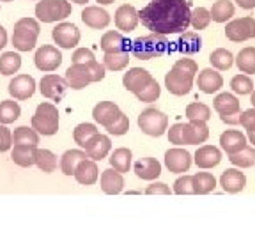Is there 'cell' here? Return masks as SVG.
I'll list each match as a JSON object with an SVG mask.
<instances>
[{
  "label": "cell",
  "instance_id": "56",
  "mask_svg": "<svg viewBox=\"0 0 255 239\" xmlns=\"http://www.w3.org/2000/svg\"><path fill=\"white\" fill-rule=\"evenodd\" d=\"M239 116H241V112H239V114H227V116H220V119H222L225 124H229V126H236V124H239Z\"/></svg>",
  "mask_w": 255,
  "mask_h": 239
},
{
  "label": "cell",
  "instance_id": "61",
  "mask_svg": "<svg viewBox=\"0 0 255 239\" xmlns=\"http://www.w3.org/2000/svg\"><path fill=\"white\" fill-rule=\"evenodd\" d=\"M71 2H75V4H80V5H84V4H87L89 0H71Z\"/></svg>",
  "mask_w": 255,
  "mask_h": 239
},
{
  "label": "cell",
  "instance_id": "26",
  "mask_svg": "<svg viewBox=\"0 0 255 239\" xmlns=\"http://www.w3.org/2000/svg\"><path fill=\"white\" fill-rule=\"evenodd\" d=\"M135 174L143 181L158 179L161 175V163L156 158H142L135 163Z\"/></svg>",
  "mask_w": 255,
  "mask_h": 239
},
{
  "label": "cell",
  "instance_id": "20",
  "mask_svg": "<svg viewBox=\"0 0 255 239\" xmlns=\"http://www.w3.org/2000/svg\"><path fill=\"white\" fill-rule=\"evenodd\" d=\"M114 20H116V27L119 28V30L131 32L136 28L140 18H138V11H136L133 5L124 4L116 11V18H114Z\"/></svg>",
  "mask_w": 255,
  "mask_h": 239
},
{
  "label": "cell",
  "instance_id": "44",
  "mask_svg": "<svg viewBox=\"0 0 255 239\" xmlns=\"http://www.w3.org/2000/svg\"><path fill=\"white\" fill-rule=\"evenodd\" d=\"M186 117L190 120H204V122H207L211 119V108L204 103H199V101L190 103L186 107Z\"/></svg>",
  "mask_w": 255,
  "mask_h": 239
},
{
  "label": "cell",
  "instance_id": "17",
  "mask_svg": "<svg viewBox=\"0 0 255 239\" xmlns=\"http://www.w3.org/2000/svg\"><path fill=\"white\" fill-rule=\"evenodd\" d=\"M100 44L105 53L131 52V41H128L126 37L117 30H110V32H107V34H103Z\"/></svg>",
  "mask_w": 255,
  "mask_h": 239
},
{
  "label": "cell",
  "instance_id": "6",
  "mask_svg": "<svg viewBox=\"0 0 255 239\" xmlns=\"http://www.w3.org/2000/svg\"><path fill=\"white\" fill-rule=\"evenodd\" d=\"M32 127L39 135L52 136L59 131V110L53 103H41L32 116Z\"/></svg>",
  "mask_w": 255,
  "mask_h": 239
},
{
  "label": "cell",
  "instance_id": "62",
  "mask_svg": "<svg viewBox=\"0 0 255 239\" xmlns=\"http://www.w3.org/2000/svg\"><path fill=\"white\" fill-rule=\"evenodd\" d=\"M250 94H252L250 101H252V105H254V108H255V91H252V92H250Z\"/></svg>",
  "mask_w": 255,
  "mask_h": 239
},
{
  "label": "cell",
  "instance_id": "1",
  "mask_svg": "<svg viewBox=\"0 0 255 239\" xmlns=\"http://www.w3.org/2000/svg\"><path fill=\"white\" fill-rule=\"evenodd\" d=\"M190 0H151L138 12V18L154 34H183L190 27Z\"/></svg>",
  "mask_w": 255,
  "mask_h": 239
},
{
  "label": "cell",
  "instance_id": "50",
  "mask_svg": "<svg viewBox=\"0 0 255 239\" xmlns=\"http://www.w3.org/2000/svg\"><path fill=\"white\" fill-rule=\"evenodd\" d=\"M174 193L177 195H191L193 193V175H183L174 183Z\"/></svg>",
  "mask_w": 255,
  "mask_h": 239
},
{
  "label": "cell",
  "instance_id": "38",
  "mask_svg": "<svg viewBox=\"0 0 255 239\" xmlns=\"http://www.w3.org/2000/svg\"><path fill=\"white\" fill-rule=\"evenodd\" d=\"M12 143H20V145H37L39 143V133L34 127L21 126L14 129L12 133Z\"/></svg>",
  "mask_w": 255,
  "mask_h": 239
},
{
  "label": "cell",
  "instance_id": "51",
  "mask_svg": "<svg viewBox=\"0 0 255 239\" xmlns=\"http://www.w3.org/2000/svg\"><path fill=\"white\" fill-rule=\"evenodd\" d=\"M71 60H73V64H85V62L96 60V57H94V53H92V50H89V48H76Z\"/></svg>",
  "mask_w": 255,
  "mask_h": 239
},
{
  "label": "cell",
  "instance_id": "28",
  "mask_svg": "<svg viewBox=\"0 0 255 239\" xmlns=\"http://www.w3.org/2000/svg\"><path fill=\"white\" fill-rule=\"evenodd\" d=\"M220 145L227 154H232V152L241 151L247 145V136L241 131H236V129H227L220 136Z\"/></svg>",
  "mask_w": 255,
  "mask_h": 239
},
{
  "label": "cell",
  "instance_id": "15",
  "mask_svg": "<svg viewBox=\"0 0 255 239\" xmlns=\"http://www.w3.org/2000/svg\"><path fill=\"white\" fill-rule=\"evenodd\" d=\"M207 138H209V127L204 120H190V124H183V143L199 145Z\"/></svg>",
  "mask_w": 255,
  "mask_h": 239
},
{
  "label": "cell",
  "instance_id": "53",
  "mask_svg": "<svg viewBox=\"0 0 255 239\" xmlns=\"http://www.w3.org/2000/svg\"><path fill=\"white\" fill-rule=\"evenodd\" d=\"M11 145H12V133L5 127V124H2L0 126V152L9 151Z\"/></svg>",
  "mask_w": 255,
  "mask_h": 239
},
{
  "label": "cell",
  "instance_id": "48",
  "mask_svg": "<svg viewBox=\"0 0 255 239\" xmlns=\"http://www.w3.org/2000/svg\"><path fill=\"white\" fill-rule=\"evenodd\" d=\"M231 87L236 94H250L254 91V84H252V80L248 75H236L231 82Z\"/></svg>",
  "mask_w": 255,
  "mask_h": 239
},
{
  "label": "cell",
  "instance_id": "37",
  "mask_svg": "<svg viewBox=\"0 0 255 239\" xmlns=\"http://www.w3.org/2000/svg\"><path fill=\"white\" fill-rule=\"evenodd\" d=\"M21 114V108L18 101L14 100H5L0 103V124H11L14 122Z\"/></svg>",
  "mask_w": 255,
  "mask_h": 239
},
{
  "label": "cell",
  "instance_id": "7",
  "mask_svg": "<svg viewBox=\"0 0 255 239\" xmlns=\"http://www.w3.org/2000/svg\"><path fill=\"white\" fill-rule=\"evenodd\" d=\"M138 127L149 136H161L168 129V117L158 108H147L138 116Z\"/></svg>",
  "mask_w": 255,
  "mask_h": 239
},
{
  "label": "cell",
  "instance_id": "4",
  "mask_svg": "<svg viewBox=\"0 0 255 239\" xmlns=\"http://www.w3.org/2000/svg\"><path fill=\"white\" fill-rule=\"evenodd\" d=\"M170 48L167 36L163 34H154L152 32L151 36H143L136 37L135 41H131V53L135 59L140 60H151L158 59V57L165 55Z\"/></svg>",
  "mask_w": 255,
  "mask_h": 239
},
{
  "label": "cell",
  "instance_id": "33",
  "mask_svg": "<svg viewBox=\"0 0 255 239\" xmlns=\"http://www.w3.org/2000/svg\"><path fill=\"white\" fill-rule=\"evenodd\" d=\"M215 188H216V179L213 174H209V172H197L193 175V193L195 195L211 193Z\"/></svg>",
  "mask_w": 255,
  "mask_h": 239
},
{
  "label": "cell",
  "instance_id": "46",
  "mask_svg": "<svg viewBox=\"0 0 255 239\" xmlns=\"http://www.w3.org/2000/svg\"><path fill=\"white\" fill-rule=\"evenodd\" d=\"M159 94H161V87H159V84L156 82L154 78L149 82L145 87H142L138 92H136V98H138L140 101H143V103H152V101H156L159 98Z\"/></svg>",
  "mask_w": 255,
  "mask_h": 239
},
{
  "label": "cell",
  "instance_id": "35",
  "mask_svg": "<svg viewBox=\"0 0 255 239\" xmlns=\"http://www.w3.org/2000/svg\"><path fill=\"white\" fill-rule=\"evenodd\" d=\"M209 14H211V20L216 21V23H225L234 16V5L229 0H218V2L213 4Z\"/></svg>",
  "mask_w": 255,
  "mask_h": 239
},
{
  "label": "cell",
  "instance_id": "32",
  "mask_svg": "<svg viewBox=\"0 0 255 239\" xmlns=\"http://www.w3.org/2000/svg\"><path fill=\"white\" fill-rule=\"evenodd\" d=\"M131 158H133V152L129 151V149L119 147V149H116V151L112 152L110 165H112V168H114V170L124 174V172H129V168H131Z\"/></svg>",
  "mask_w": 255,
  "mask_h": 239
},
{
  "label": "cell",
  "instance_id": "9",
  "mask_svg": "<svg viewBox=\"0 0 255 239\" xmlns=\"http://www.w3.org/2000/svg\"><path fill=\"white\" fill-rule=\"evenodd\" d=\"M225 36H227V39L234 41V43L254 39L255 37V20L250 18V16L232 20L231 23H227V27H225Z\"/></svg>",
  "mask_w": 255,
  "mask_h": 239
},
{
  "label": "cell",
  "instance_id": "31",
  "mask_svg": "<svg viewBox=\"0 0 255 239\" xmlns=\"http://www.w3.org/2000/svg\"><path fill=\"white\" fill-rule=\"evenodd\" d=\"M215 110L220 116H227V114H239V100L234 94L222 92L215 98Z\"/></svg>",
  "mask_w": 255,
  "mask_h": 239
},
{
  "label": "cell",
  "instance_id": "10",
  "mask_svg": "<svg viewBox=\"0 0 255 239\" xmlns=\"http://www.w3.org/2000/svg\"><path fill=\"white\" fill-rule=\"evenodd\" d=\"M39 91L48 100L60 101L64 98V94H66V91H68V82H66V78H62V76L50 73V75H44L43 78H41Z\"/></svg>",
  "mask_w": 255,
  "mask_h": 239
},
{
  "label": "cell",
  "instance_id": "54",
  "mask_svg": "<svg viewBox=\"0 0 255 239\" xmlns=\"http://www.w3.org/2000/svg\"><path fill=\"white\" fill-rule=\"evenodd\" d=\"M168 142L174 143V145H184L183 143V124L177 122L168 129Z\"/></svg>",
  "mask_w": 255,
  "mask_h": 239
},
{
  "label": "cell",
  "instance_id": "63",
  "mask_svg": "<svg viewBox=\"0 0 255 239\" xmlns=\"http://www.w3.org/2000/svg\"><path fill=\"white\" fill-rule=\"evenodd\" d=\"M0 2H14V0H0Z\"/></svg>",
  "mask_w": 255,
  "mask_h": 239
},
{
  "label": "cell",
  "instance_id": "43",
  "mask_svg": "<svg viewBox=\"0 0 255 239\" xmlns=\"http://www.w3.org/2000/svg\"><path fill=\"white\" fill-rule=\"evenodd\" d=\"M36 165L39 170L50 174L57 168V156L48 149H36Z\"/></svg>",
  "mask_w": 255,
  "mask_h": 239
},
{
  "label": "cell",
  "instance_id": "47",
  "mask_svg": "<svg viewBox=\"0 0 255 239\" xmlns=\"http://www.w3.org/2000/svg\"><path fill=\"white\" fill-rule=\"evenodd\" d=\"M209 23H211V14L206 7H197L191 11L190 25H193L195 30H204Z\"/></svg>",
  "mask_w": 255,
  "mask_h": 239
},
{
  "label": "cell",
  "instance_id": "12",
  "mask_svg": "<svg viewBox=\"0 0 255 239\" xmlns=\"http://www.w3.org/2000/svg\"><path fill=\"white\" fill-rule=\"evenodd\" d=\"M52 37L60 48L71 50L78 44L80 41V30L76 25L73 23H59L52 30Z\"/></svg>",
  "mask_w": 255,
  "mask_h": 239
},
{
  "label": "cell",
  "instance_id": "58",
  "mask_svg": "<svg viewBox=\"0 0 255 239\" xmlns=\"http://www.w3.org/2000/svg\"><path fill=\"white\" fill-rule=\"evenodd\" d=\"M7 44V32H5V28L0 25V50Z\"/></svg>",
  "mask_w": 255,
  "mask_h": 239
},
{
  "label": "cell",
  "instance_id": "45",
  "mask_svg": "<svg viewBox=\"0 0 255 239\" xmlns=\"http://www.w3.org/2000/svg\"><path fill=\"white\" fill-rule=\"evenodd\" d=\"M94 135H98V129H96L94 124H89V122L78 124L75 127V131H73V138H75V142L78 143L80 147H84Z\"/></svg>",
  "mask_w": 255,
  "mask_h": 239
},
{
  "label": "cell",
  "instance_id": "36",
  "mask_svg": "<svg viewBox=\"0 0 255 239\" xmlns=\"http://www.w3.org/2000/svg\"><path fill=\"white\" fill-rule=\"evenodd\" d=\"M229 161H231L234 167H239V168L252 167V165H255V149L245 145L241 151L229 154Z\"/></svg>",
  "mask_w": 255,
  "mask_h": 239
},
{
  "label": "cell",
  "instance_id": "22",
  "mask_svg": "<svg viewBox=\"0 0 255 239\" xmlns=\"http://www.w3.org/2000/svg\"><path fill=\"white\" fill-rule=\"evenodd\" d=\"M73 175H75V179L78 181L80 184H85V186L94 184L96 181H98V175H100L98 174V165H96L94 159L85 158L76 165Z\"/></svg>",
  "mask_w": 255,
  "mask_h": 239
},
{
  "label": "cell",
  "instance_id": "21",
  "mask_svg": "<svg viewBox=\"0 0 255 239\" xmlns=\"http://www.w3.org/2000/svg\"><path fill=\"white\" fill-rule=\"evenodd\" d=\"M245 184H247V177L238 168H227L220 177V186L227 193H239L245 188Z\"/></svg>",
  "mask_w": 255,
  "mask_h": 239
},
{
  "label": "cell",
  "instance_id": "8",
  "mask_svg": "<svg viewBox=\"0 0 255 239\" xmlns=\"http://www.w3.org/2000/svg\"><path fill=\"white\" fill-rule=\"evenodd\" d=\"M71 14V4L66 0H43L36 5L37 20L43 23H53Z\"/></svg>",
  "mask_w": 255,
  "mask_h": 239
},
{
  "label": "cell",
  "instance_id": "41",
  "mask_svg": "<svg viewBox=\"0 0 255 239\" xmlns=\"http://www.w3.org/2000/svg\"><path fill=\"white\" fill-rule=\"evenodd\" d=\"M21 68V57L20 53L14 52H5L4 55L0 57V73L5 76L14 75L18 69Z\"/></svg>",
  "mask_w": 255,
  "mask_h": 239
},
{
  "label": "cell",
  "instance_id": "2",
  "mask_svg": "<svg viewBox=\"0 0 255 239\" xmlns=\"http://www.w3.org/2000/svg\"><path fill=\"white\" fill-rule=\"evenodd\" d=\"M199 73L197 62L191 59L175 60L170 71L165 75V87L175 96H184L193 87V78Z\"/></svg>",
  "mask_w": 255,
  "mask_h": 239
},
{
  "label": "cell",
  "instance_id": "57",
  "mask_svg": "<svg viewBox=\"0 0 255 239\" xmlns=\"http://www.w3.org/2000/svg\"><path fill=\"white\" fill-rule=\"evenodd\" d=\"M241 9H255V0H236Z\"/></svg>",
  "mask_w": 255,
  "mask_h": 239
},
{
  "label": "cell",
  "instance_id": "34",
  "mask_svg": "<svg viewBox=\"0 0 255 239\" xmlns=\"http://www.w3.org/2000/svg\"><path fill=\"white\" fill-rule=\"evenodd\" d=\"M87 158L85 151H78V149H71V151H66L60 158V170L66 175H73L76 165L82 161V159Z\"/></svg>",
  "mask_w": 255,
  "mask_h": 239
},
{
  "label": "cell",
  "instance_id": "49",
  "mask_svg": "<svg viewBox=\"0 0 255 239\" xmlns=\"http://www.w3.org/2000/svg\"><path fill=\"white\" fill-rule=\"evenodd\" d=\"M128 129H129V119H128V116H124L123 112H121V116L117 117L116 122L110 124V126L107 127V131L110 133V135H114V136L126 135Z\"/></svg>",
  "mask_w": 255,
  "mask_h": 239
},
{
  "label": "cell",
  "instance_id": "13",
  "mask_svg": "<svg viewBox=\"0 0 255 239\" xmlns=\"http://www.w3.org/2000/svg\"><path fill=\"white\" fill-rule=\"evenodd\" d=\"M34 92H36V80L30 75H18L9 82V94L18 101L28 100Z\"/></svg>",
  "mask_w": 255,
  "mask_h": 239
},
{
  "label": "cell",
  "instance_id": "24",
  "mask_svg": "<svg viewBox=\"0 0 255 239\" xmlns=\"http://www.w3.org/2000/svg\"><path fill=\"white\" fill-rule=\"evenodd\" d=\"M193 161L199 168H213L222 161V151L215 145H202L195 152Z\"/></svg>",
  "mask_w": 255,
  "mask_h": 239
},
{
  "label": "cell",
  "instance_id": "3",
  "mask_svg": "<svg viewBox=\"0 0 255 239\" xmlns=\"http://www.w3.org/2000/svg\"><path fill=\"white\" fill-rule=\"evenodd\" d=\"M105 78V66L100 64L98 60H92V62L85 64H71L66 71V82H68V87L80 91V89H85L89 84H94V82H100Z\"/></svg>",
  "mask_w": 255,
  "mask_h": 239
},
{
  "label": "cell",
  "instance_id": "30",
  "mask_svg": "<svg viewBox=\"0 0 255 239\" xmlns=\"http://www.w3.org/2000/svg\"><path fill=\"white\" fill-rule=\"evenodd\" d=\"M177 46L175 50L181 53H186V55H193V53H199L200 48H202V39H200L199 34L195 32H183V36L177 39Z\"/></svg>",
  "mask_w": 255,
  "mask_h": 239
},
{
  "label": "cell",
  "instance_id": "42",
  "mask_svg": "<svg viewBox=\"0 0 255 239\" xmlns=\"http://www.w3.org/2000/svg\"><path fill=\"white\" fill-rule=\"evenodd\" d=\"M209 62L213 64V68L225 71V69H229L234 64V55L229 50H225V48H218V50H215L209 55Z\"/></svg>",
  "mask_w": 255,
  "mask_h": 239
},
{
  "label": "cell",
  "instance_id": "11",
  "mask_svg": "<svg viewBox=\"0 0 255 239\" xmlns=\"http://www.w3.org/2000/svg\"><path fill=\"white\" fill-rule=\"evenodd\" d=\"M34 62H36L37 69L44 73L55 71L62 64V53L57 50L55 46H50V44H44L36 52V57H34Z\"/></svg>",
  "mask_w": 255,
  "mask_h": 239
},
{
  "label": "cell",
  "instance_id": "18",
  "mask_svg": "<svg viewBox=\"0 0 255 239\" xmlns=\"http://www.w3.org/2000/svg\"><path fill=\"white\" fill-rule=\"evenodd\" d=\"M151 80H152V76H151V73H149L147 69L131 68L128 73H124L123 85H124V89H126V91L136 94V92H138L142 87H145Z\"/></svg>",
  "mask_w": 255,
  "mask_h": 239
},
{
  "label": "cell",
  "instance_id": "23",
  "mask_svg": "<svg viewBox=\"0 0 255 239\" xmlns=\"http://www.w3.org/2000/svg\"><path fill=\"white\" fill-rule=\"evenodd\" d=\"M82 21H84L87 27L100 30V28L108 27V23H110V14H108L105 9L91 5V7H85L84 11H82Z\"/></svg>",
  "mask_w": 255,
  "mask_h": 239
},
{
  "label": "cell",
  "instance_id": "52",
  "mask_svg": "<svg viewBox=\"0 0 255 239\" xmlns=\"http://www.w3.org/2000/svg\"><path fill=\"white\" fill-rule=\"evenodd\" d=\"M239 124H241L247 131L255 129V108H248V110H245L243 114L239 116Z\"/></svg>",
  "mask_w": 255,
  "mask_h": 239
},
{
  "label": "cell",
  "instance_id": "5",
  "mask_svg": "<svg viewBox=\"0 0 255 239\" xmlns=\"http://www.w3.org/2000/svg\"><path fill=\"white\" fill-rule=\"evenodd\" d=\"M41 27L34 18H21L16 21L12 32V44L18 52H30L34 50L39 37Z\"/></svg>",
  "mask_w": 255,
  "mask_h": 239
},
{
  "label": "cell",
  "instance_id": "60",
  "mask_svg": "<svg viewBox=\"0 0 255 239\" xmlns=\"http://www.w3.org/2000/svg\"><path fill=\"white\" fill-rule=\"evenodd\" d=\"M96 2H100L101 5H108V4H112L114 0H96Z\"/></svg>",
  "mask_w": 255,
  "mask_h": 239
},
{
  "label": "cell",
  "instance_id": "25",
  "mask_svg": "<svg viewBox=\"0 0 255 239\" xmlns=\"http://www.w3.org/2000/svg\"><path fill=\"white\" fill-rule=\"evenodd\" d=\"M197 85H199V89L202 92H206V94H213V92L220 91L223 85V78L222 75H220L218 71H215V69L207 68V69H202V71L199 73V78H197Z\"/></svg>",
  "mask_w": 255,
  "mask_h": 239
},
{
  "label": "cell",
  "instance_id": "55",
  "mask_svg": "<svg viewBox=\"0 0 255 239\" xmlns=\"http://www.w3.org/2000/svg\"><path fill=\"white\" fill-rule=\"evenodd\" d=\"M145 193H147V195H168V193H170V188L165 183H152L151 186L145 188Z\"/></svg>",
  "mask_w": 255,
  "mask_h": 239
},
{
  "label": "cell",
  "instance_id": "40",
  "mask_svg": "<svg viewBox=\"0 0 255 239\" xmlns=\"http://www.w3.org/2000/svg\"><path fill=\"white\" fill-rule=\"evenodd\" d=\"M129 62V52H121V53H105L103 57V66L105 69L110 71H123Z\"/></svg>",
  "mask_w": 255,
  "mask_h": 239
},
{
  "label": "cell",
  "instance_id": "59",
  "mask_svg": "<svg viewBox=\"0 0 255 239\" xmlns=\"http://www.w3.org/2000/svg\"><path fill=\"white\" fill-rule=\"evenodd\" d=\"M248 140H250V142L255 145V129H252V131H248Z\"/></svg>",
  "mask_w": 255,
  "mask_h": 239
},
{
  "label": "cell",
  "instance_id": "39",
  "mask_svg": "<svg viewBox=\"0 0 255 239\" xmlns=\"http://www.w3.org/2000/svg\"><path fill=\"white\" fill-rule=\"evenodd\" d=\"M236 64H238V68L241 73H255V48L248 46V48H243L241 52L238 53L236 57Z\"/></svg>",
  "mask_w": 255,
  "mask_h": 239
},
{
  "label": "cell",
  "instance_id": "16",
  "mask_svg": "<svg viewBox=\"0 0 255 239\" xmlns=\"http://www.w3.org/2000/svg\"><path fill=\"white\" fill-rule=\"evenodd\" d=\"M119 116H121V108L114 101H100V103L92 108V117H94L96 122L103 127H108L110 124H114Z\"/></svg>",
  "mask_w": 255,
  "mask_h": 239
},
{
  "label": "cell",
  "instance_id": "14",
  "mask_svg": "<svg viewBox=\"0 0 255 239\" xmlns=\"http://www.w3.org/2000/svg\"><path fill=\"white\" fill-rule=\"evenodd\" d=\"M165 167L174 174H184L191 167V154L184 149H168L165 152Z\"/></svg>",
  "mask_w": 255,
  "mask_h": 239
},
{
  "label": "cell",
  "instance_id": "19",
  "mask_svg": "<svg viewBox=\"0 0 255 239\" xmlns=\"http://www.w3.org/2000/svg\"><path fill=\"white\" fill-rule=\"evenodd\" d=\"M85 149V154L87 158L94 159V161H101L103 158H107V154L110 152L112 149V142L107 135H94L87 143L84 145Z\"/></svg>",
  "mask_w": 255,
  "mask_h": 239
},
{
  "label": "cell",
  "instance_id": "29",
  "mask_svg": "<svg viewBox=\"0 0 255 239\" xmlns=\"http://www.w3.org/2000/svg\"><path fill=\"white\" fill-rule=\"evenodd\" d=\"M36 149L37 145H20V143H14L11 159L16 165H20V167H32V165H36Z\"/></svg>",
  "mask_w": 255,
  "mask_h": 239
},
{
  "label": "cell",
  "instance_id": "27",
  "mask_svg": "<svg viewBox=\"0 0 255 239\" xmlns=\"http://www.w3.org/2000/svg\"><path fill=\"white\" fill-rule=\"evenodd\" d=\"M100 181H101V190H103L107 195H117V193H121L124 188L123 175H121V172L114 170V168L103 170Z\"/></svg>",
  "mask_w": 255,
  "mask_h": 239
}]
</instances>
